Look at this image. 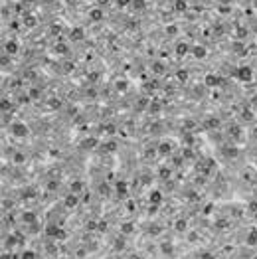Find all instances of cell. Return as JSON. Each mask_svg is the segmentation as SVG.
<instances>
[{"mask_svg": "<svg viewBox=\"0 0 257 259\" xmlns=\"http://www.w3.org/2000/svg\"><path fill=\"white\" fill-rule=\"evenodd\" d=\"M192 56L198 57V59L206 57V48L204 46H194V48H192Z\"/></svg>", "mask_w": 257, "mask_h": 259, "instance_id": "obj_1", "label": "cell"}, {"mask_svg": "<svg viewBox=\"0 0 257 259\" xmlns=\"http://www.w3.org/2000/svg\"><path fill=\"white\" fill-rule=\"evenodd\" d=\"M237 75H239V79H243V81H249L251 79V69L249 67H239Z\"/></svg>", "mask_w": 257, "mask_h": 259, "instance_id": "obj_2", "label": "cell"}, {"mask_svg": "<svg viewBox=\"0 0 257 259\" xmlns=\"http://www.w3.org/2000/svg\"><path fill=\"white\" fill-rule=\"evenodd\" d=\"M89 18L93 20V22H99V20H103V10H101V8L91 10V12H89Z\"/></svg>", "mask_w": 257, "mask_h": 259, "instance_id": "obj_3", "label": "cell"}, {"mask_svg": "<svg viewBox=\"0 0 257 259\" xmlns=\"http://www.w3.org/2000/svg\"><path fill=\"white\" fill-rule=\"evenodd\" d=\"M4 52H6V53H16V52H18V44L12 42V40L6 42V44H4Z\"/></svg>", "mask_w": 257, "mask_h": 259, "instance_id": "obj_4", "label": "cell"}, {"mask_svg": "<svg viewBox=\"0 0 257 259\" xmlns=\"http://www.w3.org/2000/svg\"><path fill=\"white\" fill-rule=\"evenodd\" d=\"M69 36H71V40H73V42H79V40L83 38V30H81V28H73Z\"/></svg>", "mask_w": 257, "mask_h": 259, "instance_id": "obj_5", "label": "cell"}, {"mask_svg": "<svg viewBox=\"0 0 257 259\" xmlns=\"http://www.w3.org/2000/svg\"><path fill=\"white\" fill-rule=\"evenodd\" d=\"M73 206H77V196L75 194H69L65 198V208H73Z\"/></svg>", "mask_w": 257, "mask_h": 259, "instance_id": "obj_6", "label": "cell"}, {"mask_svg": "<svg viewBox=\"0 0 257 259\" xmlns=\"http://www.w3.org/2000/svg\"><path fill=\"white\" fill-rule=\"evenodd\" d=\"M12 131H14V134H18V137H24V134L28 133V129H26L24 125H14Z\"/></svg>", "mask_w": 257, "mask_h": 259, "instance_id": "obj_7", "label": "cell"}, {"mask_svg": "<svg viewBox=\"0 0 257 259\" xmlns=\"http://www.w3.org/2000/svg\"><path fill=\"white\" fill-rule=\"evenodd\" d=\"M219 83V79L216 77V75H206V85H210V87H214V85H218Z\"/></svg>", "mask_w": 257, "mask_h": 259, "instance_id": "obj_8", "label": "cell"}, {"mask_svg": "<svg viewBox=\"0 0 257 259\" xmlns=\"http://www.w3.org/2000/svg\"><path fill=\"white\" fill-rule=\"evenodd\" d=\"M22 220H24L26 224H30V225H32V224L36 222V216H34V214H30V212H24V214H22Z\"/></svg>", "mask_w": 257, "mask_h": 259, "instance_id": "obj_9", "label": "cell"}, {"mask_svg": "<svg viewBox=\"0 0 257 259\" xmlns=\"http://www.w3.org/2000/svg\"><path fill=\"white\" fill-rule=\"evenodd\" d=\"M247 243H249V245H257V229H251V231H249Z\"/></svg>", "mask_w": 257, "mask_h": 259, "instance_id": "obj_10", "label": "cell"}, {"mask_svg": "<svg viewBox=\"0 0 257 259\" xmlns=\"http://www.w3.org/2000/svg\"><path fill=\"white\" fill-rule=\"evenodd\" d=\"M151 202L152 204H160V202H162V194H160V192H152L151 194Z\"/></svg>", "mask_w": 257, "mask_h": 259, "instance_id": "obj_11", "label": "cell"}, {"mask_svg": "<svg viewBox=\"0 0 257 259\" xmlns=\"http://www.w3.org/2000/svg\"><path fill=\"white\" fill-rule=\"evenodd\" d=\"M186 52H188V46H186V44H178V46H176V53H178V56H186Z\"/></svg>", "mask_w": 257, "mask_h": 259, "instance_id": "obj_12", "label": "cell"}, {"mask_svg": "<svg viewBox=\"0 0 257 259\" xmlns=\"http://www.w3.org/2000/svg\"><path fill=\"white\" fill-rule=\"evenodd\" d=\"M158 152L160 154H170V143H162L160 148H158Z\"/></svg>", "mask_w": 257, "mask_h": 259, "instance_id": "obj_13", "label": "cell"}, {"mask_svg": "<svg viewBox=\"0 0 257 259\" xmlns=\"http://www.w3.org/2000/svg\"><path fill=\"white\" fill-rule=\"evenodd\" d=\"M223 152L233 158V156H237V148H235V147H226V150H223Z\"/></svg>", "mask_w": 257, "mask_h": 259, "instance_id": "obj_14", "label": "cell"}, {"mask_svg": "<svg viewBox=\"0 0 257 259\" xmlns=\"http://www.w3.org/2000/svg\"><path fill=\"white\" fill-rule=\"evenodd\" d=\"M176 10H178V12H184V10H186V2H184V0H178V2H176V6H174Z\"/></svg>", "mask_w": 257, "mask_h": 259, "instance_id": "obj_15", "label": "cell"}, {"mask_svg": "<svg viewBox=\"0 0 257 259\" xmlns=\"http://www.w3.org/2000/svg\"><path fill=\"white\" fill-rule=\"evenodd\" d=\"M133 8H137V10L144 8V0H133Z\"/></svg>", "mask_w": 257, "mask_h": 259, "instance_id": "obj_16", "label": "cell"}, {"mask_svg": "<svg viewBox=\"0 0 257 259\" xmlns=\"http://www.w3.org/2000/svg\"><path fill=\"white\" fill-rule=\"evenodd\" d=\"M152 71H154V73H162V71H164V66H162V63H154V66H152Z\"/></svg>", "mask_w": 257, "mask_h": 259, "instance_id": "obj_17", "label": "cell"}, {"mask_svg": "<svg viewBox=\"0 0 257 259\" xmlns=\"http://www.w3.org/2000/svg\"><path fill=\"white\" fill-rule=\"evenodd\" d=\"M176 229H178V231L186 229V222H184V220H178V222H176Z\"/></svg>", "mask_w": 257, "mask_h": 259, "instance_id": "obj_18", "label": "cell"}, {"mask_svg": "<svg viewBox=\"0 0 257 259\" xmlns=\"http://www.w3.org/2000/svg\"><path fill=\"white\" fill-rule=\"evenodd\" d=\"M22 259H36V253L34 251H24L22 253Z\"/></svg>", "mask_w": 257, "mask_h": 259, "instance_id": "obj_19", "label": "cell"}, {"mask_svg": "<svg viewBox=\"0 0 257 259\" xmlns=\"http://www.w3.org/2000/svg\"><path fill=\"white\" fill-rule=\"evenodd\" d=\"M95 144H97V139H87L83 143V147H95Z\"/></svg>", "mask_w": 257, "mask_h": 259, "instance_id": "obj_20", "label": "cell"}, {"mask_svg": "<svg viewBox=\"0 0 257 259\" xmlns=\"http://www.w3.org/2000/svg\"><path fill=\"white\" fill-rule=\"evenodd\" d=\"M56 52L65 53V52H67V46H65V44H57V46H56Z\"/></svg>", "mask_w": 257, "mask_h": 259, "instance_id": "obj_21", "label": "cell"}, {"mask_svg": "<svg viewBox=\"0 0 257 259\" xmlns=\"http://www.w3.org/2000/svg\"><path fill=\"white\" fill-rule=\"evenodd\" d=\"M34 24H36V18H34V16H26V26H30V28H32Z\"/></svg>", "mask_w": 257, "mask_h": 259, "instance_id": "obj_22", "label": "cell"}, {"mask_svg": "<svg viewBox=\"0 0 257 259\" xmlns=\"http://www.w3.org/2000/svg\"><path fill=\"white\" fill-rule=\"evenodd\" d=\"M30 97H32V99H38V97H40V89H30Z\"/></svg>", "mask_w": 257, "mask_h": 259, "instance_id": "obj_23", "label": "cell"}, {"mask_svg": "<svg viewBox=\"0 0 257 259\" xmlns=\"http://www.w3.org/2000/svg\"><path fill=\"white\" fill-rule=\"evenodd\" d=\"M160 176H162V178H168V176H170V168H164V166H162V168H160Z\"/></svg>", "mask_w": 257, "mask_h": 259, "instance_id": "obj_24", "label": "cell"}, {"mask_svg": "<svg viewBox=\"0 0 257 259\" xmlns=\"http://www.w3.org/2000/svg\"><path fill=\"white\" fill-rule=\"evenodd\" d=\"M206 127H218V119H208Z\"/></svg>", "mask_w": 257, "mask_h": 259, "instance_id": "obj_25", "label": "cell"}, {"mask_svg": "<svg viewBox=\"0 0 257 259\" xmlns=\"http://www.w3.org/2000/svg\"><path fill=\"white\" fill-rule=\"evenodd\" d=\"M241 119H243V121H251L253 117H251V113H249V111H243V113H241Z\"/></svg>", "mask_w": 257, "mask_h": 259, "instance_id": "obj_26", "label": "cell"}, {"mask_svg": "<svg viewBox=\"0 0 257 259\" xmlns=\"http://www.w3.org/2000/svg\"><path fill=\"white\" fill-rule=\"evenodd\" d=\"M6 109H10V101L8 99H2V111H6Z\"/></svg>", "mask_w": 257, "mask_h": 259, "instance_id": "obj_27", "label": "cell"}, {"mask_svg": "<svg viewBox=\"0 0 257 259\" xmlns=\"http://www.w3.org/2000/svg\"><path fill=\"white\" fill-rule=\"evenodd\" d=\"M119 6H127V4H133V0H117Z\"/></svg>", "mask_w": 257, "mask_h": 259, "instance_id": "obj_28", "label": "cell"}, {"mask_svg": "<svg viewBox=\"0 0 257 259\" xmlns=\"http://www.w3.org/2000/svg\"><path fill=\"white\" fill-rule=\"evenodd\" d=\"M131 229H133V225H131V224H125V225H123V234H128Z\"/></svg>", "mask_w": 257, "mask_h": 259, "instance_id": "obj_29", "label": "cell"}, {"mask_svg": "<svg viewBox=\"0 0 257 259\" xmlns=\"http://www.w3.org/2000/svg\"><path fill=\"white\" fill-rule=\"evenodd\" d=\"M52 107H56V109H57V107H60L61 103H60V99H52V103H50Z\"/></svg>", "mask_w": 257, "mask_h": 259, "instance_id": "obj_30", "label": "cell"}, {"mask_svg": "<svg viewBox=\"0 0 257 259\" xmlns=\"http://www.w3.org/2000/svg\"><path fill=\"white\" fill-rule=\"evenodd\" d=\"M186 77H188V73H186V71H180V73H178V79H182V81H184Z\"/></svg>", "mask_w": 257, "mask_h": 259, "instance_id": "obj_31", "label": "cell"}, {"mask_svg": "<svg viewBox=\"0 0 257 259\" xmlns=\"http://www.w3.org/2000/svg\"><path fill=\"white\" fill-rule=\"evenodd\" d=\"M202 259H214L212 253H202Z\"/></svg>", "mask_w": 257, "mask_h": 259, "instance_id": "obj_32", "label": "cell"}, {"mask_svg": "<svg viewBox=\"0 0 257 259\" xmlns=\"http://www.w3.org/2000/svg\"><path fill=\"white\" fill-rule=\"evenodd\" d=\"M107 2H109V0H99V4H107Z\"/></svg>", "mask_w": 257, "mask_h": 259, "instance_id": "obj_33", "label": "cell"}, {"mask_svg": "<svg viewBox=\"0 0 257 259\" xmlns=\"http://www.w3.org/2000/svg\"><path fill=\"white\" fill-rule=\"evenodd\" d=\"M253 259H257V253H255V255H253Z\"/></svg>", "mask_w": 257, "mask_h": 259, "instance_id": "obj_34", "label": "cell"}, {"mask_svg": "<svg viewBox=\"0 0 257 259\" xmlns=\"http://www.w3.org/2000/svg\"><path fill=\"white\" fill-rule=\"evenodd\" d=\"M26 2H32V0H26Z\"/></svg>", "mask_w": 257, "mask_h": 259, "instance_id": "obj_35", "label": "cell"}, {"mask_svg": "<svg viewBox=\"0 0 257 259\" xmlns=\"http://www.w3.org/2000/svg\"><path fill=\"white\" fill-rule=\"evenodd\" d=\"M255 32H257V26H255Z\"/></svg>", "mask_w": 257, "mask_h": 259, "instance_id": "obj_36", "label": "cell"}]
</instances>
